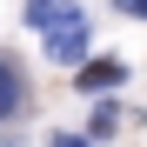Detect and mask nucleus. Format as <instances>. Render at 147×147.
Instances as JSON below:
<instances>
[{
    "instance_id": "2",
    "label": "nucleus",
    "mask_w": 147,
    "mask_h": 147,
    "mask_svg": "<svg viewBox=\"0 0 147 147\" xmlns=\"http://www.w3.org/2000/svg\"><path fill=\"white\" fill-rule=\"evenodd\" d=\"M20 107H27V74L13 54H0V120H13Z\"/></svg>"
},
{
    "instance_id": "5",
    "label": "nucleus",
    "mask_w": 147,
    "mask_h": 147,
    "mask_svg": "<svg viewBox=\"0 0 147 147\" xmlns=\"http://www.w3.org/2000/svg\"><path fill=\"white\" fill-rule=\"evenodd\" d=\"M54 13H60V0H27V20H34V27H47Z\"/></svg>"
},
{
    "instance_id": "6",
    "label": "nucleus",
    "mask_w": 147,
    "mask_h": 147,
    "mask_svg": "<svg viewBox=\"0 0 147 147\" xmlns=\"http://www.w3.org/2000/svg\"><path fill=\"white\" fill-rule=\"evenodd\" d=\"M120 13H134V20H147V0H114Z\"/></svg>"
},
{
    "instance_id": "7",
    "label": "nucleus",
    "mask_w": 147,
    "mask_h": 147,
    "mask_svg": "<svg viewBox=\"0 0 147 147\" xmlns=\"http://www.w3.org/2000/svg\"><path fill=\"white\" fill-rule=\"evenodd\" d=\"M54 147H94V140H80V134H54Z\"/></svg>"
},
{
    "instance_id": "4",
    "label": "nucleus",
    "mask_w": 147,
    "mask_h": 147,
    "mask_svg": "<svg viewBox=\"0 0 147 147\" xmlns=\"http://www.w3.org/2000/svg\"><path fill=\"white\" fill-rule=\"evenodd\" d=\"M107 134H120V107H94V140H107Z\"/></svg>"
},
{
    "instance_id": "3",
    "label": "nucleus",
    "mask_w": 147,
    "mask_h": 147,
    "mask_svg": "<svg viewBox=\"0 0 147 147\" xmlns=\"http://www.w3.org/2000/svg\"><path fill=\"white\" fill-rule=\"evenodd\" d=\"M74 80H80V94H114L120 80H127V60H87Z\"/></svg>"
},
{
    "instance_id": "1",
    "label": "nucleus",
    "mask_w": 147,
    "mask_h": 147,
    "mask_svg": "<svg viewBox=\"0 0 147 147\" xmlns=\"http://www.w3.org/2000/svg\"><path fill=\"white\" fill-rule=\"evenodd\" d=\"M87 13L80 7H60L54 20H47V60H60V67H87Z\"/></svg>"
}]
</instances>
